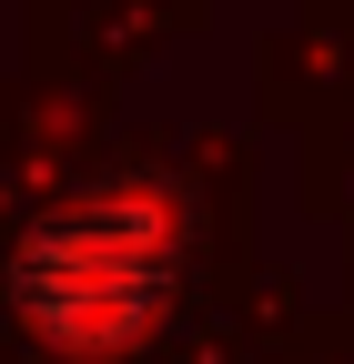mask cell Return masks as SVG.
<instances>
[{
    "label": "cell",
    "mask_w": 354,
    "mask_h": 364,
    "mask_svg": "<svg viewBox=\"0 0 354 364\" xmlns=\"http://www.w3.org/2000/svg\"><path fill=\"white\" fill-rule=\"evenodd\" d=\"M11 314L41 354L112 364L162 334L183 294V213L162 182H92L11 243Z\"/></svg>",
    "instance_id": "cell-1"
}]
</instances>
